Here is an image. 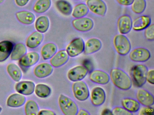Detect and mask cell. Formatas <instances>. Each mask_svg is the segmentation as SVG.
<instances>
[{
    "mask_svg": "<svg viewBox=\"0 0 154 115\" xmlns=\"http://www.w3.org/2000/svg\"><path fill=\"white\" fill-rule=\"evenodd\" d=\"M88 70L82 65L77 66L70 69L67 73V77L73 82L82 81L87 75Z\"/></svg>",
    "mask_w": 154,
    "mask_h": 115,
    "instance_id": "10",
    "label": "cell"
},
{
    "mask_svg": "<svg viewBox=\"0 0 154 115\" xmlns=\"http://www.w3.org/2000/svg\"><path fill=\"white\" fill-rule=\"evenodd\" d=\"M4 1V0H0V4H1Z\"/></svg>",
    "mask_w": 154,
    "mask_h": 115,
    "instance_id": "45",
    "label": "cell"
},
{
    "mask_svg": "<svg viewBox=\"0 0 154 115\" xmlns=\"http://www.w3.org/2000/svg\"><path fill=\"white\" fill-rule=\"evenodd\" d=\"M51 89L48 85L43 84H39L36 85L35 90L36 94L41 98H46L50 96Z\"/></svg>",
    "mask_w": 154,
    "mask_h": 115,
    "instance_id": "33",
    "label": "cell"
},
{
    "mask_svg": "<svg viewBox=\"0 0 154 115\" xmlns=\"http://www.w3.org/2000/svg\"><path fill=\"white\" fill-rule=\"evenodd\" d=\"M25 96L19 93L11 94L7 100V105L11 108H18L24 105L26 102Z\"/></svg>",
    "mask_w": 154,
    "mask_h": 115,
    "instance_id": "25",
    "label": "cell"
},
{
    "mask_svg": "<svg viewBox=\"0 0 154 115\" xmlns=\"http://www.w3.org/2000/svg\"><path fill=\"white\" fill-rule=\"evenodd\" d=\"M146 81L150 84H154V71L153 69L148 71L146 75Z\"/></svg>",
    "mask_w": 154,
    "mask_h": 115,
    "instance_id": "39",
    "label": "cell"
},
{
    "mask_svg": "<svg viewBox=\"0 0 154 115\" xmlns=\"http://www.w3.org/2000/svg\"><path fill=\"white\" fill-rule=\"evenodd\" d=\"M76 1H78V0H76Z\"/></svg>",
    "mask_w": 154,
    "mask_h": 115,
    "instance_id": "47",
    "label": "cell"
},
{
    "mask_svg": "<svg viewBox=\"0 0 154 115\" xmlns=\"http://www.w3.org/2000/svg\"><path fill=\"white\" fill-rule=\"evenodd\" d=\"M86 5L89 10L94 14L103 16L107 11V6L103 0H87Z\"/></svg>",
    "mask_w": 154,
    "mask_h": 115,
    "instance_id": "8",
    "label": "cell"
},
{
    "mask_svg": "<svg viewBox=\"0 0 154 115\" xmlns=\"http://www.w3.org/2000/svg\"><path fill=\"white\" fill-rule=\"evenodd\" d=\"M151 57L148 49L143 48L134 49L130 53L129 58L131 61L135 62H145Z\"/></svg>",
    "mask_w": 154,
    "mask_h": 115,
    "instance_id": "9",
    "label": "cell"
},
{
    "mask_svg": "<svg viewBox=\"0 0 154 115\" xmlns=\"http://www.w3.org/2000/svg\"><path fill=\"white\" fill-rule=\"evenodd\" d=\"M106 99V94L104 90L101 87H95L92 89L91 93V100L93 105L100 106L104 103Z\"/></svg>",
    "mask_w": 154,
    "mask_h": 115,
    "instance_id": "12",
    "label": "cell"
},
{
    "mask_svg": "<svg viewBox=\"0 0 154 115\" xmlns=\"http://www.w3.org/2000/svg\"><path fill=\"white\" fill-rule=\"evenodd\" d=\"M2 110V108L0 106V112H1Z\"/></svg>",
    "mask_w": 154,
    "mask_h": 115,
    "instance_id": "46",
    "label": "cell"
},
{
    "mask_svg": "<svg viewBox=\"0 0 154 115\" xmlns=\"http://www.w3.org/2000/svg\"><path fill=\"white\" fill-rule=\"evenodd\" d=\"M39 55L35 52H30L24 55L19 59V63L21 67L28 68L34 66L38 62Z\"/></svg>",
    "mask_w": 154,
    "mask_h": 115,
    "instance_id": "13",
    "label": "cell"
},
{
    "mask_svg": "<svg viewBox=\"0 0 154 115\" xmlns=\"http://www.w3.org/2000/svg\"><path fill=\"white\" fill-rule=\"evenodd\" d=\"M72 89L75 99L80 101L86 100L90 96V91L88 86L82 80L74 82L72 84Z\"/></svg>",
    "mask_w": 154,
    "mask_h": 115,
    "instance_id": "5",
    "label": "cell"
},
{
    "mask_svg": "<svg viewBox=\"0 0 154 115\" xmlns=\"http://www.w3.org/2000/svg\"><path fill=\"white\" fill-rule=\"evenodd\" d=\"M112 115H131L132 113L121 107H116L113 108L111 111Z\"/></svg>",
    "mask_w": 154,
    "mask_h": 115,
    "instance_id": "37",
    "label": "cell"
},
{
    "mask_svg": "<svg viewBox=\"0 0 154 115\" xmlns=\"http://www.w3.org/2000/svg\"><path fill=\"white\" fill-rule=\"evenodd\" d=\"M16 90L21 94L29 95L34 93L35 89V84L31 81H22L16 84Z\"/></svg>",
    "mask_w": 154,
    "mask_h": 115,
    "instance_id": "18",
    "label": "cell"
},
{
    "mask_svg": "<svg viewBox=\"0 0 154 115\" xmlns=\"http://www.w3.org/2000/svg\"><path fill=\"white\" fill-rule=\"evenodd\" d=\"M102 44L100 40L95 38L89 39L85 43L84 53L85 55H91L98 52L101 48Z\"/></svg>",
    "mask_w": 154,
    "mask_h": 115,
    "instance_id": "17",
    "label": "cell"
},
{
    "mask_svg": "<svg viewBox=\"0 0 154 115\" xmlns=\"http://www.w3.org/2000/svg\"><path fill=\"white\" fill-rule=\"evenodd\" d=\"M29 0H15L16 4L18 6L23 7L27 4Z\"/></svg>",
    "mask_w": 154,
    "mask_h": 115,
    "instance_id": "42",
    "label": "cell"
},
{
    "mask_svg": "<svg viewBox=\"0 0 154 115\" xmlns=\"http://www.w3.org/2000/svg\"><path fill=\"white\" fill-rule=\"evenodd\" d=\"M153 109L151 107H146L141 109L140 115H153Z\"/></svg>",
    "mask_w": 154,
    "mask_h": 115,
    "instance_id": "38",
    "label": "cell"
},
{
    "mask_svg": "<svg viewBox=\"0 0 154 115\" xmlns=\"http://www.w3.org/2000/svg\"><path fill=\"white\" fill-rule=\"evenodd\" d=\"M69 56L66 50L62 49L56 53L50 59V63L52 66L59 67L64 65L69 60Z\"/></svg>",
    "mask_w": 154,
    "mask_h": 115,
    "instance_id": "14",
    "label": "cell"
},
{
    "mask_svg": "<svg viewBox=\"0 0 154 115\" xmlns=\"http://www.w3.org/2000/svg\"><path fill=\"white\" fill-rule=\"evenodd\" d=\"M102 114H104V115H110V114H112V112L111 111L109 110V109H105V110L103 111V113H102Z\"/></svg>",
    "mask_w": 154,
    "mask_h": 115,
    "instance_id": "44",
    "label": "cell"
},
{
    "mask_svg": "<svg viewBox=\"0 0 154 115\" xmlns=\"http://www.w3.org/2000/svg\"><path fill=\"white\" fill-rule=\"evenodd\" d=\"M132 21L129 15H123L119 17L118 20V28L121 34H126L132 28Z\"/></svg>",
    "mask_w": 154,
    "mask_h": 115,
    "instance_id": "16",
    "label": "cell"
},
{
    "mask_svg": "<svg viewBox=\"0 0 154 115\" xmlns=\"http://www.w3.org/2000/svg\"><path fill=\"white\" fill-rule=\"evenodd\" d=\"M51 3V0H38L34 5L33 10L37 13H44L50 8Z\"/></svg>",
    "mask_w": 154,
    "mask_h": 115,
    "instance_id": "32",
    "label": "cell"
},
{
    "mask_svg": "<svg viewBox=\"0 0 154 115\" xmlns=\"http://www.w3.org/2000/svg\"><path fill=\"white\" fill-rule=\"evenodd\" d=\"M26 53L27 49L26 46L22 43H18L13 47L11 53V59L13 60H19Z\"/></svg>",
    "mask_w": 154,
    "mask_h": 115,
    "instance_id": "28",
    "label": "cell"
},
{
    "mask_svg": "<svg viewBox=\"0 0 154 115\" xmlns=\"http://www.w3.org/2000/svg\"><path fill=\"white\" fill-rule=\"evenodd\" d=\"M85 42L81 37L73 40L67 46L66 51L69 57H75L82 54L84 50Z\"/></svg>",
    "mask_w": 154,
    "mask_h": 115,
    "instance_id": "6",
    "label": "cell"
},
{
    "mask_svg": "<svg viewBox=\"0 0 154 115\" xmlns=\"http://www.w3.org/2000/svg\"><path fill=\"white\" fill-rule=\"evenodd\" d=\"M151 18L149 16L147 15L140 16L132 22V29L136 31L143 30L151 24Z\"/></svg>",
    "mask_w": 154,
    "mask_h": 115,
    "instance_id": "19",
    "label": "cell"
},
{
    "mask_svg": "<svg viewBox=\"0 0 154 115\" xmlns=\"http://www.w3.org/2000/svg\"><path fill=\"white\" fill-rule=\"evenodd\" d=\"M113 45L117 53L121 55H126L131 49L129 40L123 34H119L114 37Z\"/></svg>",
    "mask_w": 154,
    "mask_h": 115,
    "instance_id": "4",
    "label": "cell"
},
{
    "mask_svg": "<svg viewBox=\"0 0 154 115\" xmlns=\"http://www.w3.org/2000/svg\"><path fill=\"white\" fill-rule=\"evenodd\" d=\"M43 39L44 36L42 33L38 31H35L29 35L27 39L26 42L27 46L29 48H35L41 44Z\"/></svg>",
    "mask_w": 154,
    "mask_h": 115,
    "instance_id": "22",
    "label": "cell"
},
{
    "mask_svg": "<svg viewBox=\"0 0 154 115\" xmlns=\"http://www.w3.org/2000/svg\"><path fill=\"white\" fill-rule=\"evenodd\" d=\"M59 107L63 113L65 115H76L78 111L77 104L72 99L62 94L58 99Z\"/></svg>",
    "mask_w": 154,
    "mask_h": 115,
    "instance_id": "2",
    "label": "cell"
},
{
    "mask_svg": "<svg viewBox=\"0 0 154 115\" xmlns=\"http://www.w3.org/2000/svg\"><path fill=\"white\" fill-rule=\"evenodd\" d=\"M121 5L129 6L131 5L134 0H116Z\"/></svg>",
    "mask_w": 154,
    "mask_h": 115,
    "instance_id": "40",
    "label": "cell"
},
{
    "mask_svg": "<svg viewBox=\"0 0 154 115\" xmlns=\"http://www.w3.org/2000/svg\"><path fill=\"white\" fill-rule=\"evenodd\" d=\"M110 77L113 84L123 90H128L132 86V81L128 74L119 68H113L110 71Z\"/></svg>",
    "mask_w": 154,
    "mask_h": 115,
    "instance_id": "1",
    "label": "cell"
},
{
    "mask_svg": "<svg viewBox=\"0 0 154 115\" xmlns=\"http://www.w3.org/2000/svg\"><path fill=\"white\" fill-rule=\"evenodd\" d=\"M146 5L145 0H134L131 4V9L133 12L140 14L145 10Z\"/></svg>",
    "mask_w": 154,
    "mask_h": 115,
    "instance_id": "35",
    "label": "cell"
},
{
    "mask_svg": "<svg viewBox=\"0 0 154 115\" xmlns=\"http://www.w3.org/2000/svg\"><path fill=\"white\" fill-rule=\"evenodd\" d=\"M18 20L24 24L29 25L35 22V17L33 13L26 10L20 11L16 13Z\"/></svg>",
    "mask_w": 154,
    "mask_h": 115,
    "instance_id": "23",
    "label": "cell"
},
{
    "mask_svg": "<svg viewBox=\"0 0 154 115\" xmlns=\"http://www.w3.org/2000/svg\"><path fill=\"white\" fill-rule=\"evenodd\" d=\"M145 37L149 40H154V24H150L145 29L144 31Z\"/></svg>",
    "mask_w": 154,
    "mask_h": 115,
    "instance_id": "36",
    "label": "cell"
},
{
    "mask_svg": "<svg viewBox=\"0 0 154 115\" xmlns=\"http://www.w3.org/2000/svg\"><path fill=\"white\" fill-rule=\"evenodd\" d=\"M35 27L37 30L39 32L45 33L49 28V19L46 16L38 17L36 21Z\"/></svg>",
    "mask_w": 154,
    "mask_h": 115,
    "instance_id": "29",
    "label": "cell"
},
{
    "mask_svg": "<svg viewBox=\"0 0 154 115\" xmlns=\"http://www.w3.org/2000/svg\"><path fill=\"white\" fill-rule=\"evenodd\" d=\"M136 97L140 104L145 107H151L154 104V97L146 90L139 89L136 93Z\"/></svg>",
    "mask_w": 154,
    "mask_h": 115,
    "instance_id": "11",
    "label": "cell"
},
{
    "mask_svg": "<svg viewBox=\"0 0 154 115\" xmlns=\"http://www.w3.org/2000/svg\"><path fill=\"white\" fill-rule=\"evenodd\" d=\"M53 66L48 63H42L36 66L34 74L36 77L44 78L50 75L53 72Z\"/></svg>",
    "mask_w": 154,
    "mask_h": 115,
    "instance_id": "20",
    "label": "cell"
},
{
    "mask_svg": "<svg viewBox=\"0 0 154 115\" xmlns=\"http://www.w3.org/2000/svg\"><path fill=\"white\" fill-rule=\"evenodd\" d=\"M13 43L9 40L0 42V63L7 60L13 50Z\"/></svg>",
    "mask_w": 154,
    "mask_h": 115,
    "instance_id": "21",
    "label": "cell"
},
{
    "mask_svg": "<svg viewBox=\"0 0 154 115\" xmlns=\"http://www.w3.org/2000/svg\"><path fill=\"white\" fill-rule=\"evenodd\" d=\"M121 103L123 108L132 113L138 111L140 108L139 102L131 98H124L122 100Z\"/></svg>",
    "mask_w": 154,
    "mask_h": 115,
    "instance_id": "24",
    "label": "cell"
},
{
    "mask_svg": "<svg viewBox=\"0 0 154 115\" xmlns=\"http://www.w3.org/2000/svg\"><path fill=\"white\" fill-rule=\"evenodd\" d=\"M148 71L147 67L143 64H138L132 67L131 77L136 86L141 87L146 83Z\"/></svg>",
    "mask_w": 154,
    "mask_h": 115,
    "instance_id": "3",
    "label": "cell"
},
{
    "mask_svg": "<svg viewBox=\"0 0 154 115\" xmlns=\"http://www.w3.org/2000/svg\"><path fill=\"white\" fill-rule=\"evenodd\" d=\"M38 115H55V113L51 110H44L40 111L38 113Z\"/></svg>",
    "mask_w": 154,
    "mask_h": 115,
    "instance_id": "41",
    "label": "cell"
},
{
    "mask_svg": "<svg viewBox=\"0 0 154 115\" xmlns=\"http://www.w3.org/2000/svg\"><path fill=\"white\" fill-rule=\"evenodd\" d=\"M57 46L54 43H48L44 45L41 49V55L43 59H50L57 53Z\"/></svg>",
    "mask_w": 154,
    "mask_h": 115,
    "instance_id": "26",
    "label": "cell"
},
{
    "mask_svg": "<svg viewBox=\"0 0 154 115\" xmlns=\"http://www.w3.org/2000/svg\"><path fill=\"white\" fill-rule=\"evenodd\" d=\"M56 7L62 14L69 16L72 13V7L71 4L66 0H58L55 4Z\"/></svg>",
    "mask_w": 154,
    "mask_h": 115,
    "instance_id": "27",
    "label": "cell"
},
{
    "mask_svg": "<svg viewBox=\"0 0 154 115\" xmlns=\"http://www.w3.org/2000/svg\"><path fill=\"white\" fill-rule=\"evenodd\" d=\"M7 71L14 81L18 82L22 77V72L20 68L15 63H10L7 66Z\"/></svg>",
    "mask_w": 154,
    "mask_h": 115,
    "instance_id": "30",
    "label": "cell"
},
{
    "mask_svg": "<svg viewBox=\"0 0 154 115\" xmlns=\"http://www.w3.org/2000/svg\"><path fill=\"white\" fill-rule=\"evenodd\" d=\"M39 110L37 103L32 100L27 102L25 106V112L27 115H36Z\"/></svg>",
    "mask_w": 154,
    "mask_h": 115,
    "instance_id": "34",
    "label": "cell"
},
{
    "mask_svg": "<svg viewBox=\"0 0 154 115\" xmlns=\"http://www.w3.org/2000/svg\"><path fill=\"white\" fill-rule=\"evenodd\" d=\"M77 114L79 115H90V113L88 112V111L85 110L84 109H81L78 111Z\"/></svg>",
    "mask_w": 154,
    "mask_h": 115,
    "instance_id": "43",
    "label": "cell"
},
{
    "mask_svg": "<svg viewBox=\"0 0 154 115\" xmlns=\"http://www.w3.org/2000/svg\"><path fill=\"white\" fill-rule=\"evenodd\" d=\"M72 24L75 29L81 32H87L93 28L94 22L87 17L76 18L73 20Z\"/></svg>",
    "mask_w": 154,
    "mask_h": 115,
    "instance_id": "7",
    "label": "cell"
},
{
    "mask_svg": "<svg viewBox=\"0 0 154 115\" xmlns=\"http://www.w3.org/2000/svg\"><path fill=\"white\" fill-rule=\"evenodd\" d=\"M89 10L85 4L80 3L75 6L72 11V15L75 18H82L88 14Z\"/></svg>",
    "mask_w": 154,
    "mask_h": 115,
    "instance_id": "31",
    "label": "cell"
},
{
    "mask_svg": "<svg viewBox=\"0 0 154 115\" xmlns=\"http://www.w3.org/2000/svg\"><path fill=\"white\" fill-rule=\"evenodd\" d=\"M89 78L93 82L100 84H107L110 81L109 75L102 70L93 71L90 73Z\"/></svg>",
    "mask_w": 154,
    "mask_h": 115,
    "instance_id": "15",
    "label": "cell"
}]
</instances>
